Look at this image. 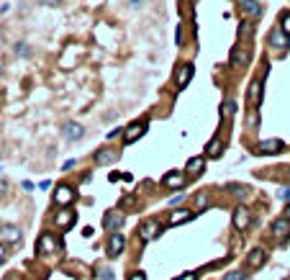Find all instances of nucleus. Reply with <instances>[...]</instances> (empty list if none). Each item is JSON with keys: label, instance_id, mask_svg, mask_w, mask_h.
Segmentation results:
<instances>
[{"label": "nucleus", "instance_id": "obj_36", "mask_svg": "<svg viewBox=\"0 0 290 280\" xmlns=\"http://www.w3.org/2000/svg\"><path fill=\"white\" fill-rule=\"evenodd\" d=\"M195 203H198V206H203V209H206V206H208V196H198V198H195Z\"/></svg>", "mask_w": 290, "mask_h": 280}, {"label": "nucleus", "instance_id": "obj_40", "mask_svg": "<svg viewBox=\"0 0 290 280\" xmlns=\"http://www.w3.org/2000/svg\"><path fill=\"white\" fill-rule=\"evenodd\" d=\"M44 3H47V5H57V3H59V0H44Z\"/></svg>", "mask_w": 290, "mask_h": 280}, {"label": "nucleus", "instance_id": "obj_32", "mask_svg": "<svg viewBox=\"0 0 290 280\" xmlns=\"http://www.w3.org/2000/svg\"><path fill=\"white\" fill-rule=\"evenodd\" d=\"M129 280H146V275H144L142 270H134V273L129 275Z\"/></svg>", "mask_w": 290, "mask_h": 280}, {"label": "nucleus", "instance_id": "obj_12", "mask_svg": "<svg viewBox=\"0 0 290 280\" xmlns=\"http://www.w3.org/2000/svg\"><path fill=\"white\" fill-rule=\"evenodd\" d=\"M272 237L278 239V242H283V239H288L290 237V221L283 216V218H278L272 224Z\"/></svg>", "mask_w": 290, "mask_h": 280}, {"label": "nucleus", "instance_id": "obj_9", "mask_svg": "<svg viewBox=\"0 0 290 280\" xmlns=\"http://www.w3.org/2000/svg\"><path fill=\"white\" fill-rule=\"evenodd\" d=\"M146 131V121H134L126 131H124V144H134L139 137H144Z\"/></svg>", "mask_w": 290, "mask_h": 280}, {"label": "nucleus", "instance_id": "obj_17", "mask_svg": "<svg viewBox=\"0 0 290 280\" xmlns=\"http://www.w3.org/2000/svg\"><path fill=\"white\" fill-rule=\"evenodd\" d=\"M193 75H195V67L193 65H182L180 72H177V87H188L190 80H193Z\"/></svg>", "mask_w": 290, "mask_h": 280}, {"label": "nucleus", "instance_id": "obj_27", "mask_svg": "<svg viewBox=\"0 0 290 280\" xmlns=\"http://www.w3.org/2000/svg\"><path fill=\"white\" fill-rule=\"evenodd\" d=\"M252 31H254L252 21H241V28H239V34H241V36H252Z\"/></svg>", "mask_w": 290, "mask_h": 280}, {"label": "nucleus", "instance_id": "obj_8", "mask_svg": "<svg viewBox=\"0 0 290 280\" xmlns=\"http://www.w3.org/2000/svg\"><path fill=\"white\" fill-rule=\"evenodd\" d=\"M103 226H105V231H121V226H124V213L121 211H108L103 216Z\"/></svg>", "mask_w": 290, "mask_h": 280}, {"label": "nucleus", "instance_id": "obj_18", "mask_svg": "<svg viewBox=\"0 0 290 280\" xmlns=\"http://www.w3.org/2000/svg\"><path fill=\"white\" fill-rule=\"evenodd\" d=\"M193 218V211H185V209H177V211H170V218H167V224L170 226H177V224H185V221Z\"/></svg>", "mask_w": 290, "mask_h": 280}, {"label": "nucleus", "instance_id": "obj_33", "mask_svg": "<svg viewBox=\"0 0 290 280\" xmlns=\"http://www.w3.org/2000/svg\"><path fill=\"white\" fill-rule=\"evenodd\" d=\"M175 280H198V273H185V275H177Z\"/></svg>", "mask_w": 290, "mask_h": 280}, {"label": "nucleus", "instance_id": "obj_28", "mask_svg": "<svg viewBox=\"0 0 290 280\" xmlns=\"http://www.w3.org/2000/svg\"><path fill=\"white\" fill-rule=\"evenodd\" d=\"M98 280H113V270L111 268H98Z\"/></svg>", "mask_w": 290, "mask_h": 280}, {"label": "nucleus", "instance_id": "obj_16", "mask_svg": "<svg viewBox=\"0 0 290 280\" xmlns=\"http://www.w3.org/2000/svg\"><path fill=\"white\" fill-rule=\"evenodd\" d=\"M265 265V249H252L249 257H247V270H257V268H262Z\"/></svg>", "mask_w": 290, "mask_h": 280}, {"label": "nucleus", "instance_id": "obj_21", "mask_svg": "<svg viewBox=\"0 0 290 280\" xmlns=\"http://www.w3.org/2000/svg\"><path fill=\"white\" fill-rule=\"evenodd\" d=\"M247 98H249V103L257 108L259 106V100H262V82L259 80H254L252 85H249V93H247Z\"/></svg>", "mask_w": 290, "mask_h": 280}, {"label": "nucleus", "instance_id": "obj_38", "mask_svg": "<svg viewBox=\"0 0 290 280\" xmlns=\"http://www.w3.org/2000/svg\"><path fill=\"white\" fill-rule=\"evenodd\" d=\"M3 260H5V247L0 244V262H3Z\"/></svg>", "mask_w": 290, "mask_h": 280}, {"label": "nucleus", "instance_id": "obj_30", "mask_svg": "<svg viewBox=\"0 0 290 280\" xmlns=\"http://www.w3.org/2000/svg\"><path fill=\"white\" fill-rule=\"evenodd\" d=\"M16 54H21V57H28V54H31V49H28V44H26V41L16 44Z\"/></svg>", "mask_w": 290, "mask_h": 280}, {"label": "nucleus", "instance_id": "obj_14", "mask_svg": "<svg viewBox=\"0 0 290 280\" xmlns=\"http://www.w3.org/2000/svg\"><path fill=\"white\" fill-rule=\"evenodd\" d=\"M285 149V144L280 139H267V141H259V154H280Z\"/></svg>", "mask_w": 290, "mask_h": 280}, {"label": "nucleus", "instance_id": "obj_29", "mask_svg": "<svg viewBox=\"0 0 290 280\" xmlns=\"http://www.w3.org/2000/svg\"><path fill=\"white\" fill-rule=\"evenodd\" d=\"M244 275H247L244 270H231V273L223 275V280H244Z\"/></svg>", "mask_w": 290, "mask_h": 280}, {"label": "nucleus", "instance_id": "obj_11", "mask_svg": "<svg viewBox=\"0 0 290 280\" xmlns=\"http://www.w3.org/2000/svg\"><path fill=\"white\" fill-rule=\"evenodd\" d=\"M249 224H252V211L244 209V206H239V209L234 211V226H236L239 231H244Z\"/></svg>", "mask_w": 290, "mask_h": 280}, {"label": "nucleus", "instance_id": "obj_2", "mask_svg": "<svg viewBox=\"0 0 290 280\" xmlns=\"http://www.w3.org/2000/svg\"><path fill=\"white\" fill-rule=\"evenodd\" d=\"M185 183H188V175L182 170H170L162 178V188L164 190H180V188H185Z\"/></svg>", "mask_w": 290, "mask_h": 280}, {"label": "nucleus", "instance_id": "obj_41", "mask_svg": "<svg viewBox=\"0 0 290 280\" xmlns=\"http://www.w3.org/2000/svg\"><path fill=\"white\" fill-rule=\"evenodd\" d=\"M0 75H3V67H0Z\"/></svg>", "mask_w": 290, "mask_h": 280}, {"label": "nucleus", "instance_id": "obj_34", "mask_svg": "<svg viewBox=\"0 0 290 280\" xmlns=\"http://www.w3.org/2000/svg\"><path fill=\"white\" fill-rule=\"evenodd\" d=\"M5 193H8V180L0 178V198H5Z\"/></svg>", "mask_w": 290, "mask_h": 280}, {"label": "nucleus", "instance_id": "obj_35", "mask_svg": "<svg viewBox=\"0 0 290 280\" xmlns=\"http://www.w3.org/2000/svg\"><path fill=\"white\" fill-rule=\"evenodd\" d=\"M278 196H280V201H290V185H288V188H283Z\"/></svg>", "mask_w": 290, "mask_h": 280}, {"label": "nucleus", "instance_id": "obj_5", "mask_svg": "<svg viewBox=\"0 0 290 280\" xmlns=\"http://www.w3.org/2000/svg\"><path fill=\"white\" fill-rule=\"evenodd\" d=\"M57 247H59V242L54 239V234H52V231H44L41 237H39V242H36V249H39V252H44V255L57 252Z\"/></svg>", "mask_w": 290, "mask_h": 280}, {"label": "nucleus", "instance_id": "obj_23", "mask_svg": "<svg viewBox=\"0 0 290 280\" xmlns=\"http://www.w3.org/2000/svg\"><path fill=\"white\" fill-rule=\"evenodd\" d=\"M234 113H236V103H234V100H226L223 106H221V119H226V121H228Z\"/></svg>", "mask_w": 290, "mask_h": 280}, {"label": "nucleus", "instance_id": "obj_31", "mask_svg": "<svg viewBox=\"0 0 290 280\" xmlns=\"http://www.w3.org/2000/svg\"><path fill=\"white\" fill-rule=\"evenodd\" d=\"M134 203H136V196H126V198H121L118 206H121V209H129V206H134Z\"/></svg>", "mask_w": 290, "mask_h": 280}, {"label": "nucleus", "instance_id": "obj_4", "mask_svg": "<svg viewBox=\"0 0 290 280\" xmlns=\"http://www.w3.org/2000/svg\"><path fill=\"white\" fill-rule=\"evenodd\" d=\"M124 247H126L124 234H121V231H113L111 237H108V244H105V249H108V257H121Z\"/></svg>", "mask_w": 290, "mask_h": 280}, {"label": "nucleus", "instance_id": "obj_22", "mask_svg": "<svg viewBox=\"0 0 290 280\" xmlns=\"http://www.w3.org/2000/svg\"><path fill=\"white\" fill-rule=\"evenodd\" d=\"M206 149H208L206 154H208L211 159H213V157H218V154H221V139H218V137H213V139L208 141V146H206Z\"/></svg>", "mask_w": 290, "mask_h": 280}, {"label": "nucleus", "instance_id": "obj_15", "mask_svg": "<svg viewBox=\"0 0 290 280\" xmlns=\"http://www.w3.org/2000/svg\"><path fill=\"white\" fill-rule=\"evenodd\" d=\"M72 198H74V190L70 185H59L54 190V203H59V206H70Z\"/></svg>", "mask_w": 290, "mask_h": 280}, {"label": "nucleus", "instance_id": "obj_1", "mask_svg": "<svg viewBox=\"0 0 290 280\" xmlns=\"http://www.w3.org/2000/svg\"><path fill=\"white\" fill-rule=\"evenodd\" d=\"M159 231H162V226H159V218H144L142 224H139V239L142 242H151V239H157L159 237Z\"/></svg>", "mask_w": 290, "mask_h": 280}, {"label": "nucleus", "instance_id": "obj_20", "mask_svg": "<svg viewBox=\"0 0 290 280\" xmlns=\"http://www.w3.org/2000/svg\"><path fill=\"white\" fill-rule=\"evenodd\" d=\"M72 221H74V213H72L70 209L54 213V224H57L59 229H70V226H72Z\"/></svg>", "mask_w": 290, "mask_h": 280}, {"label": "nucleus", "instance_id": "obj_7", "mask_svg": "<svg viewBox=\"0 0 290 280\" xmlns=\"http://www.w3.org/2000/svg\"><path fill=\"white\" fill-rule=\"evenodd\" d=\"M270 47H272V49H280V52H283V49L288 52V47H290V36L283 31L280 26H278V28H272V34H270Z\"/></svg>", "mask_w": 290, "mask_h": 280}, {"label": "nucleus", "instance_id": "obj_13", "mask_svg": "<svg viewBox=\"0 0 290 280\" xmlns=\"http://www.w3.org/2000/svg\"><path fill=\"white\" fill-rule=\"evenodd\" d=\"M206 170V157H190L188 165H185V175L188 178H198Z\"/></svg>", "mask_w": 290, "mask_h": 280}, {"label": "nucleus", "instance_id": "obj_6", "mask_svg": "<svg viewBox=\"0 0 290 280\" xmlns=\"http://www.w3.org/2000/svg\"><path fill=\"white\" fill-rule=\"evenodd\" d=\"M239 10H241V16H247V18H252V21L262 18V5H259L257 0H241V3H239Z\"/></svg>", "mask_w": 290, "mask_h": 280}, {"label": "nucleus", "instance_id": "obj_19", "mask_svg": "<svg viewBox=\"0 0 290 280\" xmlns=\"http://www.w3.org/2000/svg\"><path fill=\"white\" fill-rule=\"evenodd\" d=\"M0 239H5V242H21V229L13 226V224L0 226Z\"/></svg>", "mask_w": 290, "mask_h": 280}, {"label": "nucleus", "instance_id": "obj_39", "mask_svg": "<svg viewBox=\"0 0 290 280\" xmlns=\"http://www.w3.org/2000/svg\"><path fill=\"white\" fill-rule=\"evenodd\" d=\"M285 218H288V221H290V203H288V206H285Z\"/></svg>", "mask_w": 290, "mask_h": 280}, {"label": "nucleus", "instance_id": "obj_25", "mask_svg": "<svg viewBox=\"0 0 290 280\" xmlns=\"http://www.w3.org/2000/svg\"><path fill=\"white\" fill-rule=\"evenodd\" d=\"M244 60H247V57H244L241 47H234V49H231V67H241Z\"/></svg>", "mask_w": 290, "mask_h": 280}, {"label": "nucleus", "instance_id": "obj_26", "mask_svg": "<svg viewBox=\"0 0 290 280\" xmlns=\"http://www.w3.org/2000/svg\"><path fill=\"white\" fill-rule=\"evenodd\" d=\"M280 28H283V31L290 36V10L288 13H283V16H280Z\"/></svg>", "mask_w": 290, "mask_h": 280}, {"label": "nucleus", "instance_id": "obj_37", "mask_svg": "<svg viewBox=\"0 0 290 280\" xmlns=\"http://www.w3.org/2000/svg\"><path fill=\"white\" fill-rule=\"evenodd\" d=\"M182 41H185V34H182V26H177V44L182 47Z\"/></svg>", "mask_w": 290, "mask_h": 280}, {"label": "nucleus", "instance_id": "obj_24", "mask_svg": "<svg viewBox=\"0 0 290 280\" xmlns=\"http://www.w3.org/2000/svg\"><path fill=\"white\" fill-rule=\"evenodd\" d=\"M257 126H259V113H257V108L252 106V108H249V113H247V129H252V131H254Z\"/></svg>", "mask_w": 290, "mask_h": 280}, {"label": "nucleus", "instance_id": "obj_3", "mask_svg": "<svg viewBox=\"0 0 290 280\" xmlns=\"http://www.w3.org/2000/svg\"><path fill=\"white\" fill-rule=\"evenodd\" d=\"M118 157H121L118 149H113V146H103V149H98L93 154V162H95V165H100V167H105V165H113V162H118Z\"/></svg>", "mask_w": 290, "mask_h": 280}, {"label": "nucleus", "instance_id": "obj_10", "mask_svg": "<svg viewBox=\"0 0 290 280\" xmlns=\"http://www.w3.org/2000/svg\"><path fill=\"white\" fill-rule=\"evenodd\" d=\"M62 137H65L67 141H77V139L85 137V129H82L80 124H74V121H67V124L62 126Z\"/></svg>", "mask_w": 290, "mask_h": 280}]
</instances>
